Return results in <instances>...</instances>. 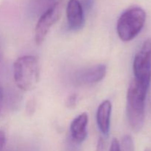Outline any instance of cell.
<instances>
[{"mask_svg": "<svg viewBox=\"0 0 151 151\" xmlns=\"http://www.w3.org/2000/svg\"><path fill=\"white\" fill-rule=\"evenodd\" d=\"M149 87L136 82L130 83L127 92L126 113L128 123L133 131L138 132L144 125L146 96Z\"/></svg>", "mask_w": 151, "mask_h": 151, "instance_id": "1", "label": "cell"}, {"mask_svg": "<svg viewBox=\"0 0 151 151\" xmlns=\"http://www.w3.org/2000/svg\"><path fill=\"white\" fill-rule=\"evenodd\" d=\"M13 78L20 89L27 91L35 88L40 78L38 58L34 55L19 57L13 63Z\"/></svg>", "mask_w": 151, "mask_h": 151, "instance_id": "2", "label": "cell"}, {"mask_svg": "<svg viewBox=\"0 0 151 151\" xmlns=\"http://www.w3.org/2000/svg\"><path fill=\"white\" fill-rule=\"evenodd\" d=\"M146 21L144 9L134 6L127 9L121 14L117 21L116 31L122 41H130L139 35Z\"/></svg>", "mask_w": 151, "mask_h": 151, "instance_id": "3", "label": "cell"}, {"mask_svg": "<svg viewBox=\"0 0 151 151\" xmlns=\"http://www.w3.org/2000/svg\"><path fill=\"white\" fill-rule=\"evenodd\" d=\"M133 70L134 81L149 87L151 81V38L146 39L136 53Z\"/></svg>", "mask_w": 151, "mask_h": 151, "instance_id": "4", "label": "cell"}, {"mask_svg": "<svg viewBox=\"0 0 151 151\" xmlns=\"http://www.w3.org/2000/svg\"><path fill=\"white\" fill-rule=\"evenodd\" d=\"M63 6V1L58 0L41 15L35 28V41L37 45H41L44 42L50 28L60 19Z\"/></svg>", "mask_w": 151, "mask_h": 151, "instance_id": "5", "label": "cell"}, {"mask_svg": "<svg viewBox=\"0 0 151 151\" xmlns=\"http://www.w3.org/2000/svg\"><path fill=\"white\" fill-rule=\"evenodd\" d=\"M105 64H96L83 68L75 74V81L78 85L89 86L101 81L106 75Z\"/></svg>", "mask_w": 151, "mask_h": 151, "instance_id": "6", "label": "cell"}, {"mask_svg": "<svg viewBox=\"0 0 151 151\" xmlns=\"http://www.w3.org/2000/svg\"><path fill=\"white\" fill-rule=\"evenodd\" d=\"M68 27L71 30L82 29L85 24L84 10L80 0H69L66 9Z\"/></svg>", "mask_w": 151, "mask_h": 151, "instance_id": "7", "label": "cell"}, {"mask_svg": "<svg viewBox=\"0 0 151 151\" xmlns=\"http://www.w3.org/2000/svg\"><path fill=\"white\" fill-rule=\"evenodd\" d=\"M112 105L109 100H104L99 106L97 111V123L100 132L105 136H108L110 131L111 115Z\"/></svg>", "mask_w": 151, "mask_h": 151, "instance_id": "8", "label": "cell"}, {"mask_svg": "<svg viewBox=\"0 0 151 151\" xmlns=\"http://www.w3.org/2000/svg\"><path fill=\"white\" fill-rule=\"evenodd\" d=\"M88 117L86 113L78 115L70 125V132L72 139L77 143H82L87 137V125Z\"/></svg>", "mask_w": 151, "mask_h": 151, "instance_id": "9", "label": "cell"}, {"mask_svg": "<svg viewBox=\"0 0 151 151\" xmlns=\"http://www.w3.org/2000/svg\"><path fill=\"white\" fill-rule=\"evenodd\" d=\"M58 0H30V5L34 13L41 15L50 8Z\"/></svg>", "mask_w": 151, "mask_h": 151, "instance_id": "10", "label": "cell"}, {"mask_svg": "<svg viewBox=\"0 0 151 151\" xmlns=\"http://www.w3.org/2000/svg\"><path fill=\"white\" fill-rule=\"evenodd\" d=\"M120 149L121 151H134V141L131 136L125 135L122 138Z\"/></svg>", "mask_w": 151, "mask_h": 151, "instance_id": "11", "label": "cell"}, {"mask_svg": "<svg viewBox=\"0 0 151 151\" xmlns=\"http://www.w3.org/2000/svg\"><path fill=\"white\" fill-rule=\"evenodd\" d=\"M78 95L75 94H72L69 97V98L66 100V105L69 108H75L76 106L77 103H78Z\"/></svg>", "mask_w": 151, "mask_h": 151, "instance_id": "12", "label": "cell"}, {"mask_svg": "<svg viewBox=\"0 0 151 151\" xmlns=\"http://www.w3.org/2000/svg\"><path fill=\"white\" fill-rule=\"evenodd\" d=\"M84 11H90L94 4V0H80Z\"/></svg>", "mask_w": 151, "mask_h": 151, "instance_id": "13", "label": "cell"}, {"mask_svg": "<svg viewBox=\"0 0 151 151\" xmlns=\"http://www.w3.org/2000/svg\"><path fill=\"white\" fill-rule=\"evenodd\" d=\"M109 151H121L120 144L117 139H113Z\"/></svg>", "mask_w": 151, "mask_h": 151, "instance_id": "14", "label": "cell"}, {"mask_svg": "<svg viewBox=\"0 0 151 151\" xmlns=\"http://www.w3.org/2000/svg\"><path fill=\"white\" fill-rule=\"evenodd\" d=\"M106 148V143L103 137H100L98 140L97 145V151H105Z\"/></svg>", "mask_w": 151, "mask_h": 151, "instance_id": "15", "label": "cell"}, {"mask_svg": "<svg viewBox=\"0 0 151 151\" xmlns=\"http://www.w3.org/2000/svg\"><path fill=\"white\" fill-rule=\"evenodd\" d=\"M6 141V136L5 134L3 131L0 130V151L2 150L4 145H5Z\"/></svg>", "mask_w": 151, "mask_h": 151, "instance_id": "16", "label": "cell"}, {"mask_svg": "<svg viewBox=\"0 0 151 151\" xmlns=\"http://www.w3.org/2000/svg\"><path fill=\"white\" fill-rule=\"evenodd\" d=\"M3 101H4V94H3L2 87L0 85V114H1V109H2Z\"/></svg>", "mask_w": 151, "mask_h": 151, "instance_id": "17", "label": "cell"}, {"mask_svg": "<svg viewBox=\"0 0 151 151\" xmlns=\"http://www.w3.org/2000/svg\"><path fill=\"white\" fill-rule=\"evenodd\" d=\"M1 41H0V60H1Z\"/></svg>", "mask_w": 151, "mask_h": 151, "instance_id": "18", "label": "cell"}, {"mask_svg": "<svg viewBox=\"0 0 151 151\" xmlns=\"http://www.w3.org/2000/svg\"><path fill=\"white\" fill-rule=\"evenodd\" d=\"M145 151H151V148H149V147H147V148H146Z\"/></svg>", "mask_w": 151, "mask_h": 151, "instance_id": "19", "label": "cell"}]
</instances>
